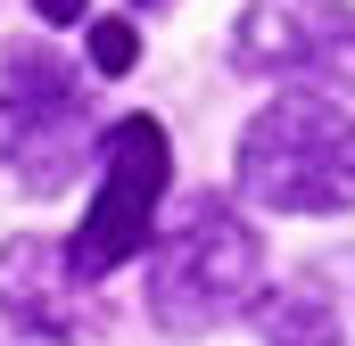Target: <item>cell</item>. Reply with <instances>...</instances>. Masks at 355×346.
Returning a JSON list of instances; mask_svg holds the SVG:
<instances>
[{"label":"cell","instance_id":"obj_8","mask_svg":"<svg viewBox=\"0 0 355 346\" xmlns=\"http://www.w3.org/2000/svg\"><path fill=\"white\" fill-rule=\"evenodd\" d=\"M132 58H141V33H132L124 17H99V25H91V66H99V75H124Z\"/></svg>","mask_w":355,"mask_h":346},{"label":"cell","instance_id":"obj_4","mask_svg":"<svg viewBox=\"0 0 355 346\" xmlns=\"http://www.w3.org/2000/svg\"><path fill=\"white\" fill-rule=\"evenodd\" d=\"M0 116H8V157L25 190H58L83 165V83L75 66H58L42 42H17L0 66Z\"/></svg>","mask_w":355,"mask_h":346},{"label":"cell","instance_id":"obj_6","mask_svg":"<svg viewBox=\"0 0 355 346\" xmlns=\"http://www.w3.org/2000/svg\"><path fill=\"white\" fill-rule=\"evenodd\" d=\"M83 272L67 248H50V239H17V248H0V313L8 322H25L33 338H75V322H83Z\"/></svg>","mask_w":355,"mask_h":346},{"label":"cell","instance_id":"obj_7","mask_svg":"<svg viewBox=\"0 0 355 346\" xmlns=\"http://www.w3.org/2000/svg\"><path fill=\"white\" fill-rule=\"evenodd\" d=\"M257 338L265 346H339V305L314 280H281L257 305Z\"/></svg>","mask_w":355,"mask_h":346},{"label":"cell","instance_id":"obj_5","mask_svg":"<svg viewBox=\"0 0 355 346\" xmlns=\"http://www.w3.org/2000/svg\"><path fill=\"white\" fill-rule=\"evenodd\" d=\"M232 58L248 75H314V83L355 91V8H331V0H257L240 17Z\"/></svg>","mask_w":355,"mask_h":346},{"label":"cell","instance_id":"obj_2","mask_svg":"<svg viewBox=\"0 0 355 346\" xmlns=\"http://www.w3.org/2000/svg\"><path fill=\"white\" fill-rule=\"evenodd\" d=\"M257 289H265V248L223 198H198L149 264V313L174 338H198V330L232 322L240 305H257Z\"/></svg>","mask_w":355,"mask_h":346},{"label":"cell","instance_id":"obj_9","mask_svg":"<svg viewBox=\"0 0 355 346\" xmlns=\"http://www.w3.org/2000/svg\"><path fill=\"white\" fill-rule=\"evenodd\" d=\"M33 8H42L50 25H83V17H91V0H33Z\"/></svg>","mask_w":355,"mask_h":346},{"label":"cell","instance_id":"obj_3","mask_svg":"<svg viewBox=\"0 0 355 346\" xmlns=\"http://www.w3.org/2000/svg\"><path fill=\"white\" fill-rule=\"evenodd\" d=\"M99 198H91L83 231H75V272L83 280H107L124 256H141V239H149V223H157V198H166V181H174V149H166V124L157 116H124V124H107V140H99Z\"/></svg>","mask_w":355,"mask_h":346},{"label":"cell","instance_id":"obj_1","mask_svg":"<svg viewBox=\"0 0 355 346\" xmlns=\"http://www.w3.org/2000/svg\"><path fill=\"white\" fill-rule=\"evenodd\" d=\"M240 190L272 215H339L355 206V116L289 91L240 132Z\"/></svg>","mask_w":355,"mask_h":346}]
</instances>
